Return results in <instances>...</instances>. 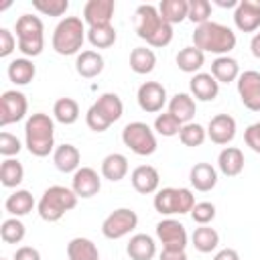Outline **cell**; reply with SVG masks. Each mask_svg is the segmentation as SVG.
<instances>
[{
    "label": "cell",
    "instance_id": "1",
    "mask_svg": "<svg viewBox=\"0 0 260 260\" xmlns=\"http://www.w3.org/2000/svg\"><path fill=\"white\" fill-rule=\"evenodd\" d=\"M136 35L150 47H167L173 41V26L160 18V12L152 4H140L134 10Z\"/></svg>",
    "mask_w": 260,
    "mask_h": 260
},
{
    "label": "cell",
    "instance_id": "2",
    "mask_svg": "<svg viewBox=\"0 0 260 260\" xmlns=\"http://www.w3.org/2000/svg\"><path fill=\"white\" fill-rule=\"evenodd\" d=\"M193 47H197L203 53H215V55L223 57L236 47V32L225 24L209 20L195 28Z\"/></svg>",
    "mask_w": 260,
    "mask_h": 260
},
{
    "label": "cell",
    "instance_id": "3",
    "mask_svg": "<svg viewBox=\"0 0 260 260\" xmlns=\"http://www.w3.org/2000/svg\"><path fill=\"white\" fill-rule=\"evenodd\" d=\"M24 138H26V148L32 156H39V158L47 156L55 146V124H53V120L43 112L32 114L26 120Z\"/></svg>",
    "mask_w": 260,
    "mask_h": 260
},
{
    "label": "cell",
    "instance_id": "4",
    "mask_svg": "<svg viewBox=\"0 0 260 260\" xmlns=\"http://www.w3.org/2000/svg\"><path fill=\"white\" fill-rule=\"evenodd\" d=\"M124 114V104L118 93H102L87 110L85 122L93 132H106Z\"/></svg>",
    "mask_w": 260,
    "mask_h": 260
},
{
    "label": "cell",
    "instance_id": "5",
    "mask_svg": "<svg viewBox=\"0 0 260 260\" xmlns=\"http://www.w3.org/2000/svg\"><path fill=\"white\" fill-rule=\"evenodd\" d=\"M75 205H77V195L73 193V189L61 187V185H53V187L45 189L43 197L37 203V209H39L41 219L53 223V221H59Z\"/></svg>",
    "mask_w": 260,
    "mask_h": 260
},
{
    "label": "cell",
    "instance_id": "6",
    "mask_svg": "<svg viewBox=\"0 0 260 260\" xmlns=\"http://www.w3.org/2000/svg\"><path fill=\"white\" fill-rule=\"evenodd\" d=\"M87 37L85 24L79 16H65L53 30V49L59 55H75Z\"/></svg>",
    "mask_w": 260,
    "mask_h": 260
},
{
    "label": "cell",
    "instance_id": "7",
    "mask_svg": "<svg viewBox=\"0 0 260 260\" xmlns=\"http://www.w3.org/2000/svg\"><path fill=\"white\" fill-rule=\"evenodd\" d=\"M45 26L39 16L22 14L16 20V37H18V51L26 57H39L45 47Z\"/></svg>",
    "mask_w": 260,
    "mask_h": 260
},
{
    "label": "cell",
    "instance_id": "8",
    "mask_svg": "<svg viewBox=\"0 0 260 260\" xmlns=\"http://www.w3.org/2000/svg\"><path fill=\"white\" fill-rule=\"evenodd\" d=\"M195 207V197L191 193V189L185 187H165L160 191H156L154 195V209L160 215H173V213H191V209Z\"/></svg>",
    "mask_w": 260,
    "mask_h": 260
},
{
    "label": "cell",
    "instance_id": "9",
    "mask_svg": "<svg viewBox=\"0 0 260 260\" xmlns=\"http://www.w3.org/2000/svg\"><path fill=\"white\" fill-rule=\"evenodd\" d=\"M122 142L138 156H150L156 150L154 130L144 122H130L122 130Z\"/></svg>",
    "mask_w": 260,
    "mask_h": 260
},
{
    "label": "cell",
    "instance_id": "10",
    "mask_svg": "<svg viewBox=\"0 0 260 260\" xmlns=\"http://www.w3.org/2000/svg\"><path fill=\"white\" fill-rule=\"evenodd\" d=\"M138 225V215L136 211L128 209V207H120L114 209L102 223V234L108 240H120L124 236H128L134 228Z\"/></svg>",
    "mask_w": 260,
    "mask_h": 260
},
{
    "label": "cell",
    "instance_id": "11",
    "mask_svg": "<svg viewBox=\"0 0 260 260\" xmlns=\"http://www.w3.org/2000/svg\"><path fill=\"white\" fill-rule=\"evenodd\" d=\"M28 110V102L26 95L22 91L16 89H8L2 93L0 98V126H8V124H16L26 116Z\"/></svg>",
    "mask_w": 260,
    "mask_h": 260
},
{
    "label": "cell",
    "instance_id": "12",
    "mask_svg": "<svg viewBox=\"0 0 260 260\" xmlns=\"http://www.w3.org/2000/svg\"><path fill=\"white\" fill-rule=\"evenodd\" d=\"M156 238L162 244V250H185L187 248V230L177 219H162L156 223Z\"/></svg>",
    "mask_w": 260,
    "mask_h": 260
},
{
    "label": "cell",
    "instance_id": "13",
    "mask_svg": "<svg viewBox=\"0 0 260 260\" xmlns=\"http://www.w3.org/2000/svg\"><path fill=\"white\" fill-rule=\"evenodd\" d=\"M236 83L242 104L252 112H260V71L248 69L240 73Z\"/></svg>",
    "mask_w": 260,
    "mask_h": 260
},
{
    "label": "cell",
    "instance_id": "14",
    "mask_svg": "<svg viewBox=\"0 0 260 260\" xmlns=\"http://www.w3.org/2000/svg\"><path fill=\"white\" fill-rule=\"evenodd\" d=\"M136 100H138V106L142 112L146 114H156L162 110V106L167 104V89L162 83L158 81H144L140 87H138V93H136Z\"/></svg>",
    "mask_w": 260,
    "mask_h": 260
},
{
    "label": "cell",
    "instance_id": "15",
    "mask_svg": "<svg viewBox=\"0 0 260 260\" xmlns=\"http://www.w3.org/2000/svg\"><path fill=\"white\" fill-rule=\"evenodd\" d=\"M234 24L242 32H256L260 28V0H240L234 10Z\"/></svg>",
    "mask_w": 260,
    "mask_h": 260
},
{
    "label": "cell",
    "instance_id": "16",
    "mask_svg": "<svg viewBox=\"0 0 260 260\" xmlns=\"http://www.w3.org/2000/svg\"><path fill=\"white\" fill-rule=\"evenodd\" d=\"M71 189L77 197L81 199H89L93 195L100 193L102 189V179L98 175V171H93L91 167H81L73 173V179H71Z\"/></svg>",
    "mask_w": 260,
    "mask_h": 260
},
{
    "label": "cell",
    "instance_id": "17",
    "mask_svg": "<svg viewBox=\"0 0 260 260\" xmlns=\"http://www.w3.org/2000/svg\"><path fill=\"white\" fill-rule=\"evenodd\" d=\"M114 0H89L83 6V20L91 26H106L114 16Z\"/></svg>",
    "mask_w": 260,
    "mask_h": 260
},
{
    "label": "cell",
    "instance_id": "18",
    "mask_svg": "<svg viewBox=\"0 0 260 260\" xmlns=\"http://www.w3.org/2000/svg\"><path fill=\"white\" fill-rule=\"evenodd\" d=\"M207 136L215 144H230L236 136V120L230 114H217L209 120Z\"/></svg>",
    "mask_w": 260,
    "mask_h": 260
},
{
    "label": "cell",
    "instance_id": "19",
    "mask_svg": "<svg viewBox=\"0 0 260 260\" xmlns=\"http://www.w3.org/2000/svg\"><path fill=\"white\" fill-rule=\"evenodd\" d=\"M130 183H132L134 191H138L140 195H150L158 189L160 175L152 165H138L130 173Z\"/></svg>",
    "mask_w": 260,
    "mask_h": 260
},
{
    "label": "cell",
    "instance_id": "20",
    "mask_svg": "<svg viewBox=\"0 0 260 260\" xmlns=\"http://www.w3.org/2000/svg\"><path fill=\"white\" fill-rule=\"evenodd\" d=\"M191 95L199 102H213L219 93V83L211 73H195L189 81Z\"/></svg>",
    "mask_w": 260,
    "mask_h": 260
},
{
    "label": "cell",
    "instance_id": "21",
    "mask_svg": "<svg viewBox=\"0 0 260 260\" xmlns=\"http://www.w3.org/2000/svg\"><path fill=\"white\" fill-rule=\"evenodd\" d=\"M189 181L191 185L205 193V191H211L215 185H217V171L209 165V162H195L191 167V173H189Z\"/></svg>",
    "mask_w": 260,
    "mask_h": 260
},
{
    "label": "cell",
    "instance_id": "22",
    "mask_svg": "<svg viewBox=\"0 0 260 260\" xmlns=\"http://www.w3.org/2000/svg\"><path fill=\"white\" fill-rule=\"evenodd\" d=\"M126 252L132 260H152L156 254V244L148 234H134L126 246Z\"/></svg>",
    "mask_w": 260,
    "mask_h": 260
},
{
    "label": "cell",
    "instance_id": "23",
    "mask_svg": "<svg viewBox=\"0 0 260 260\" xmlns=\"http://www.w3.org/2000/svg\"><path fill=\"white\" fill-rule=\"evenodd\" d=\"M197 112L195 100L189 93H175L169 100V114H173L181 124H189Z\"/></svg>",
    "mask_w": 260,
    "mask_h": 260
},
{
    "label": "cell",
    "instance_id": "24",
    "mask_svg": "<svg viewBox=\"0 0 260 260\" xmlns=\"http://www.w3.org/2000/svg\"><path fill=\"white\" fill-rule=\"evenodd\" d=\"M217 167L225 177H238L244 171V152L236 146H225L217 156Z\"/></svg>",
    "mask_w": 260,
    "mask_h": 260
},
{
    "label": "cell",
    "instance_id": "25",
    "mask_svg": "<svg viewBox=\"0 0 260 260\" xmlns=\"http://www.w3.org/2000/svg\"><path fill=\"white\" fill-rule=\"evenodd\" d=\"M81 154L73 144H61L53 152V162L61 173H75L79 169Z\"/></svg>",
    "mask_w": 260,
    "mask_h": 260
},
{
    "label": "cell",
    "instance_id": "26",
    "mask_svg": "<svg viewBox=\"0 0 260 260\" xmlns=\"http://www.w3.org/2000/svg\"><path fill=\"white\" fill-rule=\"evenodd\" d=\"M75 69L81 77L85 79H91V77H98L104 69V57L95 51H81L75 59Z\"/></svg>",
    "mask_w": 260,
    "mask_h": 260
},
{
    "label": "cell",
    "instance_id": "27",
    "mask_svg": "<svg viewBox=\"0 0 260 260\" xmlns=\"http://www.w3.org/2000/svg\"><path fill=\"white\" fill-rule=\"evenodd\" d=\"M128 175V158L120 152H112L102 160V177L118 183Z\"/></svg>",
    "mask_w": 260,
    "mask_h": 260
},
{
    "label": "cell",
    "instance_id": "28",
    "mask_svg": "<svg viewBox=\"0 0 260 260\" xmlns=\"http://www.w3.org/2000/svg\"><path fill=\"white\" fill-rule=\"evenodd\" d=\"M4 207H6V211H8L10 215H14V217H22V215H28V213L32 211V207H35V199H32L30 191H26V189H18V191H14L12 195L6 197Z\"/></svg>",
    "mask_w": 260,
    "mask_h": 260
},
{
    "label": "cell",
    "instance_id": "29",
    "mask_svg": "<svg viewBox=\"0 0 260 260\" xmlns=\"http://www.w3.org/2000/svg\"><path fill=\"white\" fill-rule=\"evenodd\" d=\"M67 258L69 260H100L98 246L89 238H73L67 244Z\"/></svg>",
    "mask_w": 260,
    "mask_h": 260
},
{
    "label": "cell",
    "instance_id": "30",
    "mask_svg": "<svg viewBox=\"0 0 260 260\" xmlns=\"http://www.w3.org/2000/svg\"><path fill=\"white\" fill-rule=\"evenodd\" d=\"M211 75L217 79V83H230V81H236L240 77V65L236 59L223 55V57H217L213 63H211Z\"/></svg>",
    "mask_w": 260,
    "mask_h": 260
},
{
    "label": "cell",
    "instance_id": "31",
    "mask_svg": "<svg viewBox=\"0 0 260 260\" xmlns=\"http://www.w3.org/2000/svg\"><path fill=\"white\" fill-rule=\"evenodd\" d=\"M158 12H160V18L173 26V24L183 22L187 18L189 2L187 0H162L158 4Z\"/></svg>",
    "mask_w": 260,
    "mask_h": 260
},
{
    "label": "cell",
    "instance_id": "32",
    "mask_svg": "<svg viewBox=\"0 0 260 260\" xmlns=\"http://www.w3.org/2000/svg\"><path fill=\"white\" fill-rule=\"evenodd\" d=\"M191 244H193V248H195L197 252L209 254V252H213V250L217 248V244H219V234H217L213 228H209V225H199V228H195V232H193V236H191Z\"/></svg>",
    "mask_w": 260,
    "mask_h": 260
},
{
    "label": "cell",
    "instance_id": "33",
    "mask_svg": "<svg viewBox=\"0 0 260 260\" xmlns=\"http://www.w3.org/2000/svg\"><path fill=\"white\" fill-rule=\"evenodd\" d=\"M35 75H37V69H35L32 61H28L24 57L22 59H14L8 65V79L14 85H26V83H30L35 79Z\"/></svg>",
    "mask_w": 260,
    "mask_h": 260
},
{
    "label": "cell",
    "instance_id": "34",
    "mask_svg": "<svg viewBox=\"0 0 260 260\" xmlns=\"http://www.w3.org/2000/svg\"><path fill=\"white\" fill-rule=\"evenodd\" d=\"M156 65V55L152 49H146V47H136L132 49L130 53V69L138 75H146L154 69Z\"/></svg>",
    "mask_w": 260,
    "mask_h": 260
},
{
    "label": "cell",
    "instance_id": "35",
    "mask_svg": "<svg viewBox=\"0 0 260 260\" xmlns=\"http://www.w3.org/2000/svg\"><path fill=\"white\" fill-rule=\"evenodd\" d=\"M203 61H205V53L199 51L197 47H185L177 53V65L181 71L185 73H197L201 67H203Z\"/></svg>",
    "mask_w": 260,
    "mask_h": 260
},
{
    "label": "cell",
    "instance_id": "36",
    "mask_svg": "<svg viewBox=\"0 0 260 260\" xmlns=\"http://www.w3.org/2000/svg\"><path fill=\"white\" fill-rule=\"evenodd\" d=\"M53 116L57 122H61L65 126L75 124L79 118V106L73 98H59L53 106Z\"/></svg>",
    "mask_w": 260,
    "mask_h": 260
},
{
    "label": "cell",
    "instance_id": "37",
    "mask_svg": "<svg viewBox=\"0 0 260 260\" xmlns=\"http://www.w3.org/2000/svg\"><path fill=\"white\" fill-rule=\"evenodd\" d=\"M24 179V167L16 158H6L0 165V183L8 189L18 187Z\"/></svg>",
    "mask_w": 260,
    "mask_h": 260
},
{
    "label": "cell",
    "instance_id": "38",
    "mask_svg": "<svg viewBox=\"0 0 260 260\" xmlns=\"http://www.w3.org/2000/svg\"><path fill=\"white\" fill-rule=\"evenodd\" d=\"M87 41L98 49H108L116 43V28L112 24L87 28Z\"/></svg>",
    "mask_w": 260,
    "mask_h": 260
},
{
    "label": "cell",
    "instance_id": "39",
    "mask_svg": "<svg viewBox=\"0 0 260 260\" xmlns=\"http://www.w3.org/2000/svg\"><path fill=\"white\" fill-rule=\"evenodd\" d=\"M205 136H207V130H205L201 124H197V122H189V124H183L181 132H179V138H181V142H183L185 146H191V148H195V146H201V144L205 142Z\"/></svg>",
    "mask_w": 260,
    "mask_h": 260
},
{
    "label": "cell",
    "instance_id": "40",
    "mask_svg": "<svg viewBox=\"0 0 260 260\" xmlns=\"http://www.w3.org/2000/svg\"><path fill=\"white\" fill-rule=\"evenodd\" d=\"M24 234H26V228H24V223L18 217L4 219L2 225H0V238L6 244H18V242H22Z\"/></svg>",
    "mask_w": 260,
    "mask_h": 260
},
{
    "label": "cell",
    "instance_id": "41",
    "mask_svg": "<svg viewBox=\"0 0 260 260\" xmlns=\"http://www.w3.org/2000/svg\"><path fill=\"white\" fill-rule=\"evenodd\" d=\"M209 16H211V2L209 0H189V14H187V18L191 22H195L199 26V24L209 22Z\"/></svg>",
    "mask_w": 260,
    "mask_h": 260
},
{
    "label": "cell",
    "instance_id": "42",
    "mask_svg": "<svg viewBox=\"0 0 260 260\" xmlns=\"http://www.w3.org/2000/svg\"><path fill=\"white\" fill-rule=\"evenodd\" d=\"M183 124L173 116V114H158L156 120H154V130L160 134V136H177L181 132Z\"/></svg>",
    "mask_w": 260,
    "mask_h": 260
},
{
    "label": "cell",
    "instance_id": "43",
    "mask_svg": "<svg viewBox=\"0 0 260 260\" xmlns=\"http://www.w3.org/2000/svg\"><path fill=\"white\" fill-rule=\"evenodd\" d=\"M32 6L47 16H61L67 12L69 2L67 0H32Z\"/></svg>",
    "mask_w": 260,
    "mask_h": 260
},
{
    "label": "cell",
    "instance_id": "44",
    "mask_svg": "<svg viewBox=\"0 0 260 260\" xmlns=\"http://www.w3.org/2000/svg\"><path fill=\"white\" fill-rule=\"evenodd\" d=\"M191 219L199 225H207L215 219V205L209 201H199L195 203V207L191 209Z\"/></svg>",
    "mask_w": 260,
    "mask_h": 260
},
{
    "label": "cell",
    "instance_id": "45",
    "mask_svg": "<svg viewBox=\"0 0 260 260\" xmlns=\"http://www.w3.org/2000/svg\"><path fill=\"white\" fill-rule=\"evenodd\" d=\"M20 140L10 134V132H0V154L6 156V158H12L14 154L20 152Z\"/></svg>",
    "mask_w": 260,
    "mask_h": 260
},
{
    "label": "cell",
    "instance_id": "46",
    "mask_svg": "<svg viewBox=\"0 0 260 260\" xmlns=\"http://www.w3.org/2000/svg\"><path fill=\"white\" fill-rule=\"evenodd\" d=\"M244 140H246V144H248L254 152L260 154V122H254V124H250V126L246 128Z\"/></svg>",
    "mask_w": 260,
    "mask_h": 260
},
{
    "label": "cell",
    "instance_id": "47",
    "mask_svg": "<svg viewBox=\"0 0 260 260\" xmlns=\"http://www.w3.org/2000/svg\"><path fill=\"white\" fill-rule=\"evenodd\" d=\"M16 47L14 35L8 28H0V57H8Z\"/></svg>",
    "mask_w": 260,
    "mask_h": 260
},
{
    "label": "cell",
    "instance_id": "48",
    "mask_svg": "<svg viewBox=\"0 0 260 260\" xmlns=\"http://www.w3.org/2000/svg\"><path fill=\"white\" fill-rule=\"evenodd\" d=\"M14 260H41V254L32 246H22L14 252Z\"/></svg>",
    "mask_w": 260,
    "mask_h": 260
},
{
    "label": "cell",
    "instance_id": "49",
    "mask_svg": "<svg viewBox=\"0 0 260 260\" xmlns=\"http://www.w3.org/2000/svg\"><path fill=\"white\" fill-rule=\"evenodd\" d=\"M158 260H187L185 250H162Z\"/></svg>",
    "mask_w": 260,
    "mask_h": 260
},
{
    "label": "cell",
    "instance_id": "50",
    "mask_svg": "<svg viewBox=\"0 0 260 260\" xmlns=\"http://www.w3.org/2000/svg\"><path fill=\"white\" fill-rule=\"evenodd\" d=\"M213 260H240V256H238V252H236V250H232V248H225V250L217 252Z\"/></svg>",
    "mask_w": 260,
    "mask_h": 260
},
{
    "label": "cell",
    "instance_id": "51",
    "mask_svg": "<svg viewBox=\"0 0 260 260\" xmlns=\"http://www.w3.org/2000/svg\"><path fill=\"white\" fill-rule=\"evenodd\" d=\"M250 51H252V55H254L256 59H260V32H256V35L252 37V41H250Z\"/></svg>",
    "mask_w": 260,
    "mask_h": 260
},
{
    "label": "cell",
    "instance_id": "52",
    "mask_svg": "<svg viewBox=\"0 0 260 260\" xmlns=\"http://www.w3.org/2000/svg\"><path fill=\"white\" fill-rule=\"evenodd\" d=\"M215 4L221 8H234V6H238V0H215Z\"/></svg>",
    "mask_w": 260,
    "mask_h": 260
},
{
    "label": "cell",
    "instance_id": "53",
    "mask_svg": "<svg viewBox=\"0 0 260 260\" xmlns=\"http://www.w3.org/2000/svg\"><path fill=\"white\" fill-rule=\"evenodd\" d=\"M2 260H4V258H2Z\"/></svg>",
    "mask_w": 260,
    "mask_h": 260
}]
</instances>
